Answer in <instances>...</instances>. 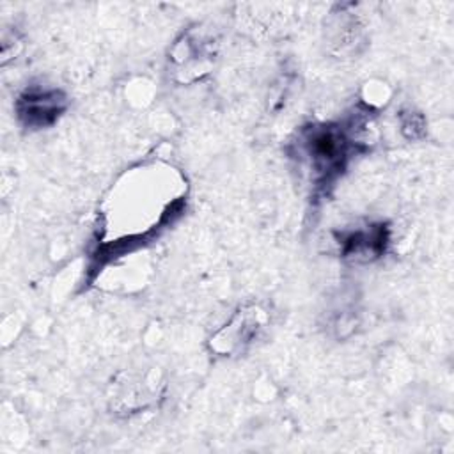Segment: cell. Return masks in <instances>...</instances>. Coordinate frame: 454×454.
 I'll return each instance as SVG.
<instances>
[{"label": "cell", "mask_w": 454, "mask_h": 454, "mask_svg": "<svg viewBox=\"0 0 454 454\" xmlns=\"http://www.w3.org/2000/svg\"><path fill=\"white\" fill-rule=\"evenodd\" d=\"M186 181L163 161H147L126 170L101 204V234L96 252L103 261L117 259L151 241L181 215ZM98 247V248H99Z\"/></svg>", "instance_id": "6da1fadb"}, {"label": "cell", "mask_w": 454, "mask_h": 454, "mask_svg": "<svg viewBox=\"0 0 454 454\" xmlns=\"http://www.w3.org/2000/svg\"><path fill=\"white\" fill-rule=\"evenodd\" d=\"M360 144L351 121L348 126L325 122L301 128L293 147L298 161L307 168L310 183L317 190H326L342 174Z\"/></svg>", "instance_id": "7a4b0ae2"}, {"label": "cell", "mask_w": 454, "mask_h": 454, "mask_svg": "<svg viewBox=\"0 0 454 454\" xmlns=\"http://www.w3.org/2000/svg\"><path fill=\"white\" fill-rule=\"evenodd\" d=\"M268 325V312L252 303L239 307L229 321L209 337V348L220 356H234L247 351Z\"/></svg>", "instance_id": "3957f363"}, {"label": "cell", "mask_w": 454, "mask_h": 454, "mask_svg": "<svg viewBox=\"0 0 454 454\" xmlns=\"http://www.w3.org/2000/svg\"><path fill=\"white\" fill-rule=\"evenodd\" d=\"M215 59V44L197 28L186 30L170 48L168 60L176 78L181 83L197 82L211 71Z\"/></svg>", "instance_id": "277c9868"}, {"label": "cell", "mask_w": 454, "mask_h": 454, "mask_svg": "<svg viewBox=\"0 0 454 454\" xmlns=\"http://www.w3.org/2000/svg\"><path fill=\"white\" fill-rule=\"evenodd\" d=\"M67 108V98L60 89L30 85L16 99V115L20 122L32 129L55 124Z\"/></svg>", "instance_id": "5b68a950"}, {"label": "cell", "mask_w": 454, "mask_h": 454, "mask_svg": "<svg viewBox=\"0 0 454 454\" xmlns=\"http://www.w3.org/2000/svg\"><path fill=\"white\" fill-rule=\"evenodd\" d=\"M340 255L355 262H371L381 257L388 245V232L383 223H369L342 231L337 236Z\"/></svg>", "instance_id": "8992f818"}]
</instances>
